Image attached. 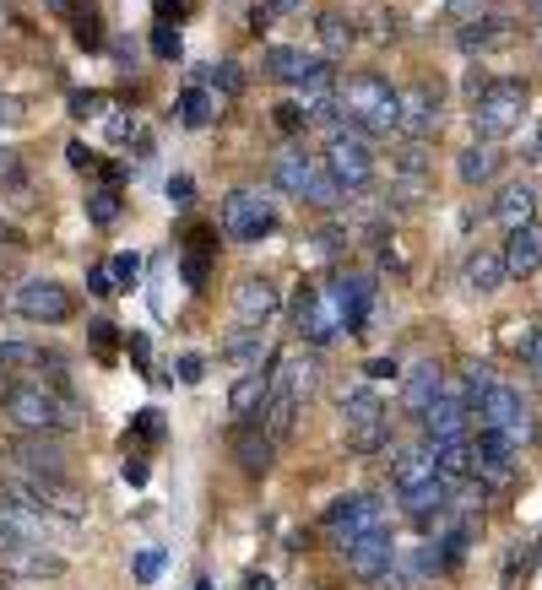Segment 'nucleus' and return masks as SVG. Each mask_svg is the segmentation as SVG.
Wrapping results in <instances>:
<instances>
[{"instance_id": "obj_12", "label": "nucleus", "mask_w": 542, "mask_h": 590, "mask_svg": "<svg viewBox=\"0 0 542 590\" xmlns=\"http://www.w3.org/2000/svg\"><path fill=\"white\" fill-rule=\"evenodd\" d=\"M326 298L337 304L342 330H347V336H358L364 320H369V304H375V282H369V276H358V271H347V276H332V282H326Z\"/></svg>"}, {"instance_id": "obj_54", "label": "nucleus", "mask_w": 542, "mask_h": 590, "mask_svg": "<svg viewBox=\"0 0 542 590\" xmlns=\"http://www.w3.org/2000/svg\"><path fill=\"white\" fill-rule=\"evenodd\" d=\"M131 131H136V120H126V109H115V120H109V135H115V141H131Z\"/></svg>"}, {"instance_id": "obj_50", "label": "nucleus", "mask_w": 542, "mask_h": 590, "mask_svg": "<svg viewBox=\"0 0 542 590\" xmlns=\"http://www.w3.org/2000/svg\"><path fill=\"white\" fill-rule=\"evenodd\" d=\"M174 369H180V380H185V385H196V380L206 374V358H196V352H185V358H180Z\"/></svg>"}, {"instance_id": "obj_63", "label": "nucleus", "mask_w": 542, "mask_h": 590, "mask_svg": "<svg viewBox=\"0 0 542 590\" xmlns=\"http://www.w3.org/2000/svg\"><path fill=\"white\" fill-rule=\"evenodd\" d=\"M196 590H212V586H206V580H202V586H196Z\"/></svg>"}, {"instance_id": "obj_15", "label": "nucleus", "mask_w": 542, "mask_h": 590, "mask_svg": "<svg viewBox=\"0 0 542 590\" xmlns=\"http://www.w3.org/2000/svg\"><path fill=\"white\" fill-rule=\"evenodd\" d=\"M516 460H521V445H510V439H505V434H494V428H477L473 477H483V482H510Z\"/></svg>"}, {"instance_id": "obj_11", "label": "nucleus", "mask_w": 542, "mask_h": 590, "mask_svg": "<svg viewBox=\"0 0 542 590\" xmlns=\"http://www.w3.org/2000/svg\"><path fill=\"white\" fill-rule=\"evenodd\" d=\"M6 456L17 460V477H61L66 471V450L55 434H17Z\"/></svg>"}, {"instance_id": "obj_31", "label": "nucleus", "mask_w": 542, "mask_h": 590, "mask_svg": "<svg viewBox=\"0 0 542 590\" xmlns=\"http://www.w3.org/2000/svg\"><path fill=\"white\" fill-rule=\"evenodd\" d=\"M499 44H510V22H505V17H477V22L462 28V50H467V55L499 50Z\"/></svg>"}, {"instance_id": "obj_8", "label": "nucleus", "mask_w": 542, "mask_h": 590, "mask_svg": "<svg viewBox=\"0 0 542 590\" xmlns=\"http://www.w3.org/2000/svg\"><path fill=\"white\" fill-rule=\"evenodd\" d=\"M11 304H17V315L33 320V326H66L71 315H76L71 293L61 282H50V276H28V282L11 293Z\"/></svg>"}, {"instance_id": "obj_33", "label": "nucleus", "mask_w": 542, "mask_h": 590, "mask_svg": "<svg viewBox=\"0 0 542 590\" xmlns=\"http://www.w3.org/2000/svg\"><path fill=\"white\" fill-rule=\"evenodd\" d=\"M386 445H391V417L364 423V428H347V450H353V456H380Z\"/></svg>"}, {"instance_id": "obj_62", "label": "nucleus", "mask_w": 542, "mask_h": 590, "mask_svg": "<svg viewBox=\"0 0 542 590\" xmlns=\"http://www.w3.org/2000/svg\"><path fill=\"white\" fill-rule=\"evenodd\" d=\"M538 50H542V28H538Z\"/></svg>"}, {"instance_id": "obj_51", "label": "nucleus", "mask_w": 542, "mask_h": 590, "mask_svg": "<svg viewBox=\"0 0 542 590\" xmlns=\"http://www.w3.org/2000/svg\"><path fill=\"white\" fill-rule=\"evenodd\" d=\"M191 196H196L191 174H174V179H169V200H174V206H191Z\"/></svg>"}, {"instance_id": "obj_34", "label": "nucleus", "mask_w": 542, "mask_h": 590, "mask_svg": "<svg viewBox=\"0 0 542 590\" xmlns=\"http://www.w3.org/2000/svg\"><path fill=\"white\" fill-rule=\"evenodd\" d=\"M55 363L39 341H0V369H44Z\"/></svg>"}, {"instance_id": "obj_9", "label": "nucleus", "mask_w": 542, "mask_h": 590, "mask_svg": "<svg viewBox=\"0 0 542 590\" xmlns=\"http://www.w3.org/2000/svg\"><path fill=\"white\" fill-rule=\"evenodd\" d=\"M473 395L467 391H445L429 412H423V439L440 450V445H467V428H473Z\"/></svg>"}, {"instance_id": "obj_46", "label": "nucleus", "mask_w": 542, "mask_h": 590, "mask_svg": "<svg viewBox=\"0 0 542 590\" xmlns=\"http://www.w3.org/2000/svg\"><path fill=\"white\" fill-rule=\"evenodd\" d=\"M158 569H163V553H158V547H147V553L136 558V580H141V586H152V580H158Z\"/></svg>"}, {"instance_id": "obj_29", "label": "nucleus", "mask_w": 542, "mask_h": 590, "mask_svg": "<svg viewBox=\"0 0 542 590\" xmlns=\"http://www.w3.org/2000/svg\"><path fill=\"white\" fill-rule=\"evenodd\" d=\"M293 417H299V395L282 391V385H271V401L261 406V417H256V423L267 428L271 439H288V434H293Z\"/></svg>"}, {"instance_id": "obj_17", "label": "nucleus", "mask_w": 542, "mask_h": 590, "mask_svg": "<svg viewBox=\"0 0 542 590\" xmlns=\"http://www.w3.org/2000/svg\"><path fill=\"white\" fill-rule=\"evenodd\" d=\"M434 131H440V87H429V81L402 87V135L429 141Z\"/></svg>"}, {"instance_id": "obj_1", "label": "nucleus", "mask_w": 542, "mask_h": 590, "mask_svg": "<svg viewBox=\"0 0 542 590\" xmlns=\"http://www.w3.org/2000/svg\"><path fill=\"white\" fill-rule=\"evenodd\" d=\"M342 120L347 125H358V131L369 135H391L402 131V92L386 81V76H375V70H358V76H347L342 81Z\"/></svg>"}, {"instance_id": "obj_14", "label": "nucleus", "mask_w": 542, "mask_h": 590, "mask_svg": "<svg viewBox=\"0 0 542 590\" xmlns=\"http://www.w3.org/2000/svg\"><path fill=\"white\" fill-rule=\"evenodd\" d=\"M397 542H391V531H369V536H358L353 547H347V569L358 575V580H386L391 575V564H397Z\"/></svg>"}, {"instance_id": "obj_5", "label": "nucleus", "mask_w": 542, "mask_h": 590, "mask_svg": "<svg viewBox=\"0 0 542 590\" xmlns=\"http://www.w3.org/2000/svg\"><path fill=\"white\" fill-rule=\"evenodd\" d=\"M321 525H326V536H332L342 553H347L358 536L386 531V504H380L375 493H342V499H332V504H326Z\"/></svg>"}, {"instance_id": "obj_44", "label": "nucleus", "mask_w": 542, "mask_h": 590, "mask_svg": "<svg viewBox=\"0 0 542 590\" xmlns=\"http://www.w3.org/2000/svg\"><path fill=\"white\" fill-rule=\"evenodd\" d=\"M488 385H494V369H488V363H467V385H462V391L477 401V395L488 391Z\"/></svg>"}, {"instance_id": "obj_59", "label": "nucleus", "mask_w": 542, "mask_h": 590, "mask_svg": "<svg viewBox=\"0 0 542 590\" xmlns=\"http://www.w3.org/2000/svg\"><path fill=\"white\" fill-rule=\"evenodd\" d=\"M6 391H11V380H6V374H0V401H6Z\"/></svg>"}, {"instance_id": "obj_40", "label": "nucleus", "mask_w": 542, "mask_h": 590, "mask_svg": "<svg viewBox=\"0 0 542 590\" xmlns=\"http://www.w3.org/2000/svg\"><path fill=\"white\" fill-rule=\"evenodd\" d=\"M76 44H82V50H98V44H104V22H98L93 11L76 17Z\"/></svg>"}, {"instance_id": "obj_20", "label": "nucleus", "mask_w": 542, "mask_h": 590, "mask_svg": "<svg viewBox=\"0 0 542 590\" xmlns=\"http://www.w3.org/2000/svg\"><path fill=\"white\" fill-rule=\"evenodd\" d=\"M402 510H406V521L418 525V531H434V525L445 521V510H451V482H445V477H434V482H423V488L402 493Z\"/></svg>"}, {"instance_id": "obj_13", "label": "nucleus", "mask_w": 542, "mask_h": 590, "mask_svg": "<svg viewBox=\"0 0 542 590\" xmlns=\"http://www.w3.org/2000/svg\"><path fill=\"white\" fill-rule=\"evenodd\" d=\"M326 66H332V61H321V55H310V50H299V44H271L267 55H261V70H267L271 81H288V87H310Z\"/></svg>"}, {"instance_id": "obj_26", "label": "nucleus", "mask_w": 542, "mask_h": 590, "mask_svg": "<svg viewBox=\"0 0 542 590\" xmlns=\"http://www.w3.org/2000/svg\"><path fill=\"white\" fill-rule=\"evenodd\" d=\"M462 276H467V287H473V293H499V287L510 282L505 250H473L467 265H462Z\"/></svg>"}, {"instance_id": "obj_27", "label": "nucleus", "mask_w": 542, "mask_h": 590, "mask_svg": "<svg viewBox=\"0 0 542 590\" xmlns=\"http://www.w3.org/2000/svg\"><path fill=\"white\" fill-rule=\"evenodd\" d=\"M499 168H505V152H499V141H473V146L456 157V174H462V185H488Z\"/></svg>"}, {"instance_id": "obj_24", "label": "nucleus", "mask_w": 542, "mask_h": 590, "mask_svg": "<svg viewBox=\"0 0 542 590\" xmlns=\"http://www.w3.org/2000/svg\"><path fill=\"white\" fill-rule=\"evenodd\" d=\"M505 265H510V276L542 271V222H527V228L505 233Z\"/></svg>"}, {"instance_id": "obj_6", "label": "nucleus", "mask_w": 542, "mask_h": 590, "mask_svg": "<svg viewBox=\"0 0 542 590\" xmlns=\"http://www.w3.org/2000/svg\"><path fill=\"white\" fill-rule=\"evenodd\" d=\"M473 417H477V428H494V434H505L510 445H527V434H532V423H527V395L516 391V385H505V380H494L488 391L477 395Z\"/></svg>"}, {"instance_id": "obj_2", "label": "nucleus", "mask_w": 542, "mask_h": 590, "mask_svg": "<svg viewBox=\"0 0 542 590\" xmlns=\"http://www.w3.org/2000/svg\"><path fill=\"white\" fill-rule=\"evenodd\" d=\"M0 412H6V423L17 434H61L71 423V406L50 385H39V380H17L6 391V401H0Z\"/></svg>"}, {"instance_id": "obj_4", "label": "nucleus", "mask_w": 542, "mask_h": 590, "mask_svg": "<svg viewBox=\"0 0 542 590\" xmlns=\"http://www.w3.org/2000/svg\"><path fill=\"white\" fill-rule=\"evenodd\" d=\"M527 103H532V92H527V81H516V76H505V81H494L483 98L473 103V135L477 141H499V135L521 131V120H527Z\"/></svg>"}, {"instance_id": "obj_18", "label": "nucleus", "mask_w": 542, "mask_h": 590, "mask_svg": "<svg viewBox=\"0 0 542 590\" xmlns=\"http://www.w3.org/2000/svg\"><path fill=\"white\" fill-rule=\"evenodd\" d=\"M488 217H494L505 233H516V228L538 222V190H532L527 179H510V185H499V196L488 200Z\"/></svg>"}, {"instance_id": "obj_36", "label": "nucleus", "mask_w": 542, "mask_h": 590, "mask_svg": "<svg viewBox=\"0 0 542 590\" xmlns=\"http://www.w3.org/2000/svg\"><path fill=\"white\" fill-rule=\"evenodd\" d=\"M87 222H98V228H109L115 217H120V190L115 185H98V190H87Z\"/></svg>"}, {"instance_id": "obj_53", "label": "nucleus", "mask_w": 542, "mask_h": 590, "mask_svg": "<svg viewBox=\"0 0 542 590\" xmlns=\"http://www.w3.org/2000/svg\"><path fill=\"white\" fill-rule=\"evenodd\" d=\"M364 374H369V380H391V374H397V363H391V358H369V363H364Z\"/></svg>"}, {"instance_id": "obj_47", "label": "nucleus", "mask_w": 542, "mask_h": 590, "mask_svg": "<svg viewBox=\"0 0 542 590\" xmlns=\"http://www.w3.org/2000/svg\"><path fill=\"white\" fill-rule=\"evenodd\" d=\"M315 244H321V255H342V244H347V228H337V222H326V228L315 233Z\"/></svg>"}, {"instance_id": "obj_49", "label": "nucleus", "mask_w": 542, "mask_h": 590, "mask_svg": "<svg viewBox=\"0 0 542 590\" xmlns=\"http://www.w3.org/2000/svg\"><path fill=\"white\" fill-rule=\"evenodd\" d=\"M451 17L456 22H477V17H488V0H451Z\"/></svg>"}, {"instance_id": "obj_45", "label": "nucleus", "mask_w": 542, "mask_h": 590, "mask_svg": "<svg viewBox=\"0 0 542 590\" xmlns=\"http://www.w3.org/2000/svg\"><path fill=\"white\" fill-rule=\"evenodd\" d=\"M71 109H76V120H93L98 109H109V98H104V92H76Z\"/></svg>"}, {"instance_id": "obj_57", "label": "nucleus", "mask_w": 542, "mask_h": 590, "mask_svg": "<svg viewBox=\"0 0 542 590\" xmlns=\"http://www.w3.org/2000/svg\"><path fill=\"white\" fill-rule=\"evenodd\" d=\"M126 482H131V488L147 482V466H141V460H126Z\"/></svg>"}, {"instance_id": "obj_3", "label": "nucleus", "mask_w": 542, "mask_h": 590, "mask_svg": "<svg viewBox=\"0 0 542 590\" xmlns=\"http://www.w3.org/2000/svg\"><path fill=\"white\" fill-rule=\"evenodd\" d=\"M326 174L337 179L342 190H369V179H375V146H369V135L358 131V125H347L337 120L332 131H326Z\"/></svg>"}, {"instance_id": "obj_58", "label": "nucleus", "mask_w": 542, "mask_h": 590, "mask_svg": "<svg viewBox=\"0 0 542 590\" xmlns=\"http://www.w3.org/2000/svg\"><path fill=\"white\" fill-rule=\"evenodd\" d=\"M245 590H271V580H267V575H250V580H245Z\"/></svg>"}, {"instance_id": "obj_48", "label": "nucleus", "mask_w": 542, "mask_h": 590, "mask_svg": "<svg viewBox=\"0 0 542 590\" xmlns=\"http://www.w3.org/2000/svg\"><path fill=\"white\" fill-rule=\"evenodd\" d=\"M87 293L109 298V293H115V271H109V265H93V271H87Z\"/></svg>"}, {"instance_id": "obj_56", "label": "nucleus", "mask_w": 542, "mask_h": 590, "mask_svg": "<svg viewBox=\"0 0 542 590\" xmlns=\"http://www.w3.org/2000/svg\"><path fill=\"white\" fill-rule=\"evenodd\" d=\"M71 168H93V152H87V146H82V141H71Z\"/></svg>"}, {"instance_id": "obj_55", "label": "nucleus", "mask_w": 542, "mask_h": 590, "mask_svg": "<svg viewBox=\"0 0 542 590\" xmlns=\"http://www.w3.org/2000/svg\"><path fill=\"white\" fill-rule=\"evenodd\" d=\"M310 0H267V11L271 17H293V11H304Z\"/></svg>"}, {"instance_id": "obj_41", "label": "nucleus", "mask_w": 542, "mask_h": 590, "mask_svg": "<svg viewBox=\"0 0 542 590\" xmlns=\"http://www.w3.org/2000/svg\"><path fill=\"white\" fill-rule=\"evenodd\" d=\"M152 50H158L163 61H180V33H174L169 22H158V28H152Z\"/></svg>"}, {"instance_id": "obj_25", "label": "nucleus", "mask_w": 542, "mask_h": 590, "mask_svg": "<svg viewBox=\"0 0 542 590\" xmlns=\"http://www.w3.org/2000/svg\"><path fill=\"white\" fill-rule=\"evenodd\" d=\"M267 401H271V374L267 369H245V374L234 380V391H228V412L250 423V417H261Z\"/></svg>"}, {"instance_id": "obj_43", "label": "nucleus", "mask_w": 542, "mask_h": 590, "mask_svg": "<svg viewBox=\"0 0 542 590\" xmlns=\"http://www.w3.org/2000/svg\"><path fill=\"white\" fill-rule=\"evenodd\" d=\"M277 125H282V131H288V135L310 131V114H304V109H299V98H293V103H282V109H277Z\"/></svg>"}, {"instance_id": "obj_7", "label": "nucleus", "mask_w": 542, "mask_h": 590, "mask_svg": "<svg viewBox=\"0 0 542 590\" xmlns=\"http://www.w3.org/2000/svg\"><path fill=\"white\" fill-rule=\"evenodd\" d=\"M271 228H277V200L267 190H228V200H223V233L234 244H256V239H267Z\"/></svg>"}, {"instance_id": "obj_19", "label": "nucleus", "mask_w": 542, "mask_h": 590, "mask_svg": "<svg viewBox=\"0 0 542 590\" xmlns=\"http://www.w3.org/2000/svg\"><path fill=\"white\" fill-rule=\"evenodd\" d=\"M277 309H282V298H277V287H271L267 276H250V282L234 287V320H239V326L261 330Z\"/></svg>"}, {"instance_id": "obj_30", "label": "nucleus", "mask_w": 542, "mask_h": 590, "mask_svg": "<svg viewBox=\"0 0 542 590\" xmlns=\"http://www.w3.org/2000/svg\"><path fill=\"white\" fill-rule=\"evenodd\" d=\"M337 412H342V423H347V428H364V423H380V417H391V412L380 406V395L369 391V385H358V391H342Z\"/></svg>"}, {"instance_id": "obj_60", "label": "nucleus", "mask_w": 542, "mask_h": 590, "mask_svg": "<svg viewBox=\"0 0 542 590\" xmlns=\"http://www.w3.org/2000/svg\"><path fill=\"white\" fill-rule=\"evenodd\" d=\"M50 6H55V11H66V6H71V0H50Z\"/></svg>"}, {"instance_id": "obj_42", "label": "nucleus", "mask_w": 542, "mask_h": 590, "mask_svg": "<svg viewBox=\"0 0 542 590\" xmlns=\"http://www.w3.org/2000/svg\"><path fill=\"white\" fill-rule=\"evenodd\" d=\"M109 271H115V282H120V287H136V276H141V255L126 250V255H115V261H109Z\"/></svg>"}, {"instance_id": "obj_32", "label": "nucleus", "mask_w": 542, "mask_h": 590, "mask_svg": "<svg viewBox=\"0 0 542 590\" xmlns=\"http://www.w3.org/2000/svg\"><path fill=\"white\" fill-rule=\"evenodd\" d=\"M353 39H358V28H353L347 11H321V50H326V55H342Z\"/></svg>"}, {"instance_id": "obj_28", "label": "nucleus", "mask_w": 542, "mask_h": 590, "mask_svg": "<svg viewBox=\"0 0 542 590\" xmlns=\"http://www.w3.org/2000/svg\"><path fill=\"white\" fill-rule=\"evenodd\" d=\"M174 114H180V125H185V131H206V125L217 120V92H212V87H202V81H191V87L180 92Z\"/></svg>"}, {"instance_id": "obj_10", "label": "nucleus", "mask_w": 542, "mask_h": 590, "mask_svg": "<svg viewBox=\"0 0 542 590\" xmlns=\"http://www.w3.org/2000/svg\"><path fill=\"white\" fill-rule=\"evenodd\" d=\"M293 326L310 347H326L342 336V315L337 304L326 298V287H299V304H293Z\"/></svg>"}, {"instance_id": "obj_38", "label": "nucleus", "mask_w": 542, "mask_h": 590, "mask_svg": "<svg viewBox=\"0 0 542 590\" xmlns=\"http://www.w3.org/2000/svg\"><path fill=\"white\" fill-rule=\"evenodd\" d=\"M342 196H347V190H342L337 179H332V174H321V179L310 185V196H304V200H310V206H321V211H332Z\"/></svg>"}, {"instance_id": "obj_37", "label": "nucleus", "mask_w": 542, "mask_h": 590, "mask_svg": "<svg viewBox=\"0 0 542 590\" xmlns=\"http://www.w3.org/2000/svg\"><path fill=\"white\" fill-rule=\"evenodd\" d=\"M434 196V179H429V174H397V185H391V200H397V206H423V200Z\"/></svg>"}, {"instance_id": "obj_35", "label": "nucleus", "mask_w": 542, "mask_h": 590, "mask_svg": "<svg viewBox=\"0 0 542 590\" xmlns=\"http://www.w3.org/2000/svg\"><path fill=\"white\" fill-rule=\"evenodd\" d=\"M223 358H234V363H245V369H261V330L239 326L223 341Z\"/></svg>"}, {"instance_id": "obj_21", "label": "nucleus", "mask_w": 542, "mask_h": 590, "mask_svg": "<svg viewBox=\"0 0 542 590\" xmlns=\"http://www.w3.org/2000/svg\"><path fill=\"white\" fill-rule=\"evenodd\" d=\"M440 395H445V369H440V363H418V369H406V380H402V412L406 417L423 423V412H429Z\"/></svg>"}, {"instance_id": "obj_16", "label": "nucleus", "mask_w": 542, "mask_h": 590, "mask_svg": "<svg viewBox=\"0 0 542 590\" xmlns=\"http://www.w3.org/2000/svg\"><path fill=\"white\" fill-rule=\"evenodd\" d=\"M321 174H326V163H321V157H310L304 146H288V152H277V157H271V185H277V190H288V196H299V200L310 196V185H315Z\"/></svg>"}, {"instance_id": "obj_22", "label": "nucleus", "mask_w": 542, "mask_h": 590, "mask_svg": "<svg viewBox=\"0 0 542 590\" xmlns=\"http://www.w3.org/2000/svg\"><path fill=\"white\" fill-rule=\"evenodd\" d=\"M434 477H440V456H434L429 439L397 450V460H391V482H397V493H412V488H423V482H434Z\"/></svg>"}, {"instance_id": "obj_52", "label": "nucleus", "mask_w": 542, "mask_h": 590, "mask_svg": "<svg viewBox=\"0 0 542 590\" xmlns=\"http://www.w3.org/2000/svg\"><path fill=\"white\" fill-rule=\"evenodd\" d=\"M136 434H147V439H158L163 434V423H158V412L147 406V412H136Z\"/></svg>"}, {"instance_id": "obj_39", "label": "nucleus", "mask_w": 542, "mask_h": 590, "mask_svg": "<svg viewBox=\"0 0 542 590\" xmlns=\"http://www.w3.org/2000/svg\"><path fill=\"white\" fill-rule=\"evenodd\" d=\"M516 352H521V363L532 369L542 380V330H527V336H516Z\"/></svg>"}, {"instance_id": "obj_61", "label": "nucleus", "mask_w": 542, "mask_h": 590, "mask_svg": "<svg viewBox=\"0 0 542 590\" xmlns=\"http://www.w3.org/2000/svg\"><path fill=\"white\" fill-rule=\"evenodd\" d=\"M532 11H538V17H542V0H532Z\"/></svg>"}, {"instance_id": "obj_23", "label": "nucleus", "mask_w": 542, "mask_h": 590, "mask_svg": "<svg viewBox=\"0 0 542 590\" xmlns=\"http://www.w3.org/2000/svg\"><path fill=\"white\" fill-rule=\"evenodd\" d=\"M234 456H239V466H245L250 477H267L271 456H277V439H271L256 417H250V423H239V428H234Z\"/></svg>"}]
</instances>
